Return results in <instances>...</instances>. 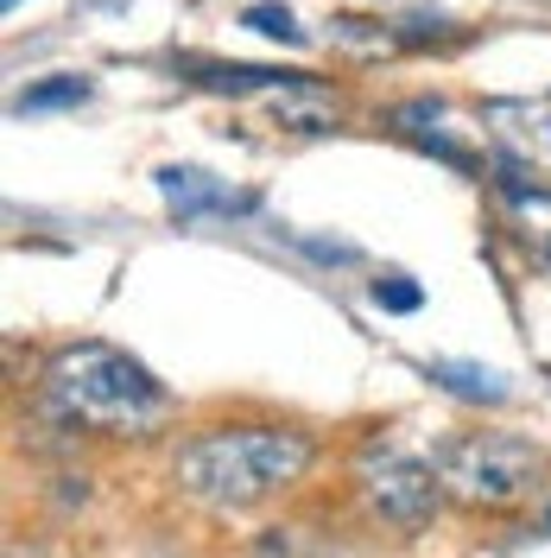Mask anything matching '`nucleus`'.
<instances>
[{"label":"nucleus","mask_w":551,"mask_h":558,"mask_svg":"<svg viewBox=\"0 0 551 558\" xmlns=\"http://www.w3.org/2000/svg\"><path fill=\"white\" fill-rule=\"evenodd\" d=\"M310 457L317 451H310L305 432H285V425H222V432H197L177 451L172 476L197 508L242 514V508L298 483L310 470Z\"/></svg>","instance_id":"1"},{"label":"nucleus","mask_w":551,"mask_h":558,"mask_svg":"<svg viewBox=\"0 0 551 558\" xmlns=\"http://www.w3.org/2000/svg\"><path fill=\"white\" fill-rule=\"evenodd\" d=\"M45 400L51 413L102 432V438H146L159 418L172 413L166 387L139 368L127 349L108 343H70L45 362Z\"/></svg>","instance_id":"2"},{"label":"nucleus","mask_w":551,"mask_h":558,"mask_svg":"<svg viewBox=\"0 0 551 558\" xmlns=\"http://www.w3.org/2000/svg\"><path fill=\"white\" fill-rule=\"evenodd\" d=\"M444 495L469 501V508H514L526 501L539 476H546V457L532 451L514 432H463V438H444L438 457H431Z\"/></svg>","instance_id":"3"},{"label":"nucleus","mask_w":551,"mask_h":558,"mask_svg":"<svg viewBox=\"0 0 551 558\" xmlns=\"http://www.w3.org/2000/svg\"><path fill=\"white\" fill-rule=\"evenodd\" d=\"M355 483H362V501L393 526H425L438 514V495H444L438 470L406 457L400 445H368L355 457Z\"/></svg>","instance_id":"4"},{"label":"nucleus","mask_w":551,"mask_h":558,"mask_svg":"<svg viewBox=\"0 0 551 558\" xmlns=\"http://www.w3.org/2000/svg\"><path fill=\"white\" fill-rule=\"evenodd\" d=\"M159 191H166V204H172L177 216H235V209L254 204V197L229 191L222 178L197 172V166H159Z\"/></svg>","instance_id":"5"},{"label":"nucleus","mask_w":551,"mask_h":558,"mask_svg":"<svg viewBox=\"0 0 551 558\" xmlns=\"http://www.w3.org/2000/svg\"><path fill=\"white\" fill-rule=\"evenodd\" d=\"M267 114H273V128H285V134H330V128L343 121L336 96H330L323 83H310V76L273 89V96H267Z\"/></svg>","instance_id":"6"},{"label":"nucleus","mask_w":551,"mask_h":558,"mask_svg":"<svg viewBox=\"0 0 551 558\" xmlns=\"http://www.w3.org/2000/svg\"><path fill=\"white\" fill-rule=\"evenodd\" d=\"M425 375L438 387H450L456 400H482V407H501V400H507V381H501L494 368H482V362H444V355H438V362H425Z\"/></svg>","instance_id":"7"},{"label":"nucleus","mask_w":551,"mask_h":558,"mask_svg":"<svg viewBox=\"0 0 551 558\" xmlns=\"http://www.w3.org/2000/svg\"><path fill=\"white\" fill-rule=\"evenodd\" d=\"M197 83L204 89H216V96H273V89H285V83H298V70H273V64H209L197 70Z\"/></svg>","instance_id":"8"},{"label":"nucleus","mask_w":551,"mask_h":558,"mask_svg":"<svg viewBox=\"0 0 551 558\" xmlns=\"http://www.w3.org/2000/svg\"><path fill=\"white\" fill-rule=\"evenodd\" d=\"M242 26L247 33H260V38H279V45H305V26L279 7V0H254V7H242Z\"/></svg>","instance_id":"9"},{"label":"nucleus","mask_w":551,"mask_h":558,"mask_svg":"<svg viewBox=\"0 0 551 558\" xmlns=\"http://www.w3.org/2000/svg\"><path fill=\"white\" fill-rule=\"evenodd\" d=\"M330 38H336L343 51H362V58H375V51H387V45H400V33H380V26H368V20H355V13H343V20H330Z\"/></svg>","instance_id":"10"},{"label":"nucleus","mask_w":551,"mask_h":558,"mask_svg":"<svg viewBox=\"0 0 551 558\" xmlns=\"http://www.w3.org/2000/svg\"><path fill=\"white\" fill-rule=\"evenodd\" d=\"M89 96V76H51V83H38L20 96V114H38V108H70Z\"/></svg>","instance_id":"11"},{"label":"nucleus","mask_w":551,"mask_h":558,"mask_svg":"<svg viewBox=\"0 0 551 558\" xmlns=\"http://www.w3.org/2000/svg\"><path fill=\"white\" fill-rule=\"evenodd\" d=\"M368 299H375L380 312H418V305H425V292H418V286H413L406 274L375 279V286H368Z\"/></svg>","instance_id":"12"},{"label":"nucleus","mask_w":551,"mask_h":558,"mask_svg":"<svg viewBox=\"0 0 551 558\" xmlns=\"http://www.w3.org/2000/svg\"><path fill=\"white\" fill-rule=\"evenodd\" d=\"M514 114L526 121V128H514V134L526 140V146H539V153L551 159V96H546L539 108H514Z\"/></svg>","instance_id":"13"},{"label":"nucleus","mask_w":551,"mask_h":558,"mask_svg":"<svg viewBox=\"0 0 551 558\" xmlns=\"http://www.w3.org/2000/svg\"><path fill=\"white\" fill-rule=\"evenodd\" d=\"M418 38H450V20H425V13L400 20V45H418Z\"/></svg>","instance_id":"14"},{"label":"nucleus","mask_w":551,"mask_h":558,"mask_svg":"<svg viewBox=\"0 0 551 558\" xmlns=\"http://www.w3.org/2000/svg\"><path fill=\"white\" fill-rule=\"evenodd\" d=\"M546 260H551V247H546Z\"/></svg>","instance_id":"15"}]
</instances>
